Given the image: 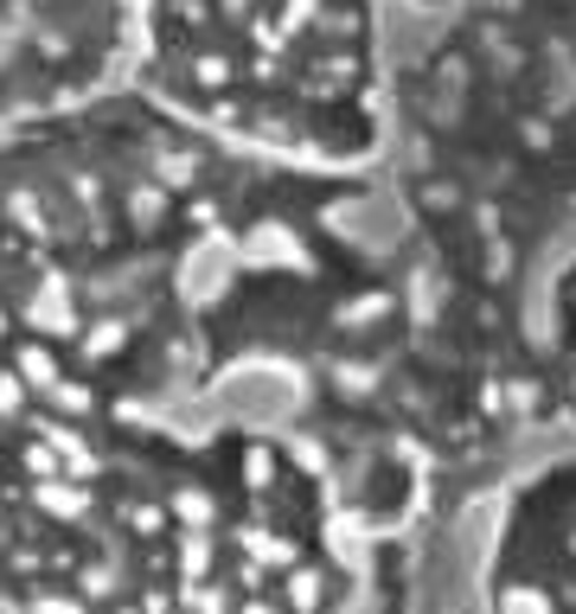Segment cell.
I'll use <instances>...</instances> for the list:
<instances>
[{
  "label": "cell",
  "mask_w": 576,
  "mask_h": 614,
  "mask_svg": "<svg viewBox=\"0 0 576 614\" xmlns=\"http://www.w3.org/2000/svg\"><path fill=\"white\" fill-rule=\"evenodd\" d=\"M365 27V0H148V45L174 96L334 154L371 135Z\"/></svg>",
  "instance_id": "6da1fadb"
}]
</instances>
